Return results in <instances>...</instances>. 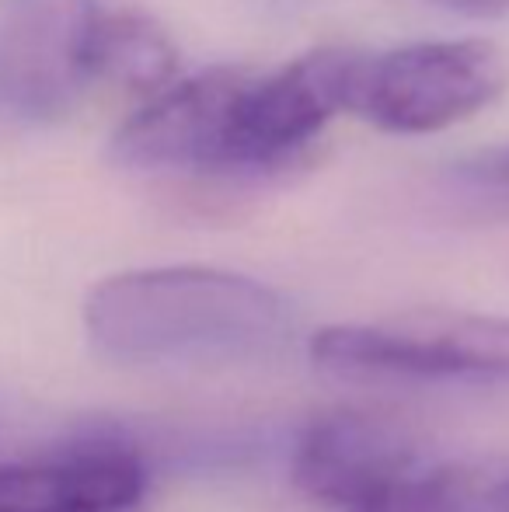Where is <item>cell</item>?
Returning a JSON list of instances; mask_svg holds the SVG:
<instances>
[{"label": "cell", "instance_id": "cell-11", "mask_svg": "<svg viewBox=\"0 0 509 512\" xmlns=\"http://www.w3.org/2000/svg\"><path fill=\"white\" fill-rule=\"evenodd\" d=\"M489 512H509V481L503 488H496V495H492V502H489Z\"/></svg>", "mask_w": 509, "mask_h": 512}, {"label": "cell", "instance_id": "cell-9", "mask_svg": "<svg viewBox=\"0 0 509 512\" xmlns=\"http://www.w3.org/2000/svg\"><path fill=\"white\" fill-rule=\"evenodd\" d=\"M468 499V478L454 467H440V471H415L398 488L353 512H468Z\"/></svg>", "mask_w": 509, "mask_h": 512}, {"label": "cell", "instance_id": "cell-1", "mask_svg": "<svg viewBox=\"0 0 509 512\" xmlns=\"http://www.w3.org/2000/svg\"><path fill=\"white\" fill-rule=\"evenodd\" d=\"M84 328L112 363L217 366L276 352L293 314L283 293L252 276L168 265L102 279L84 300Z\"/></svg>", "mask_w": 509, "mask_h": 512}, {"label": "cell", "instance_id": "cell-8", "mask_svg": "<svg viewBox=\"0 0 509 512\" xmlns=\"http://www.w3.org/2000/svg\"><path fill=\"white\" fill-rule=\"evenodd\" d=\"M436 199L461 223H509V147L454 164L436 182Z\"/></svg>", "mask_w": 509, "mask_h": 512}, {"label": "cell", "instance_id": "cell-3", "mask_svg": "<svg viewBox=\"0 0 509 512\" xmlns=\"http://www.w3.org/2000/svg\"><path fill=\"white\" fill-rule=\"evenodd\" d=\"M503 84L506 63L492 42H415L381 56L356 53L346 112L391 133H436L471 119Z\"/></svg>", "mask_w": 509, "mask_h": 512}, {"label": "cell", "instance_id": "cell-2", "mask_svg": "<svg viewBox=\"0 0 509 512\" xmlns=\"http://www.w3.org/2000/svg\"><path fill=\"white\" fill-rule=\"evenodd\" d=\"M318 370L374 384H509V317L408 310L367 324H332L311 338Z\"/></svg>", "mask_w": 509, "mask_h": 512}, {"label": "cell", "instance_id": "cell-10", "mask_svg": "<svg viewBox=\"0 0 509 512\" xmlns=\"http://www.w3.org/2000/svg\"><path fill=\"white\" fill-rule=\"evenodd\" d=\"M436 4L450 7L457 14H471V18H503V14H509V0H436Z\"/></svg>", "mask_w": 509, "mask_h": 512}, {"label": "cell", "instance_id": "cell-5", "mask_svg": "<svg viewBox=\"0 0 509 512\" xmlns=\"http://www.w3.org/2000/svg\"><path fill=\"white\" fill-rule=\"evenodd\" d=\"M419 446L391 415L332 408L318 415L293 450V485L311 502L360 509L415 474Z\"/></svg>", "mask_w": 509, "mask_h": 512}, {"label": "cell", "instance_id": "cell-7", "mask_svg": "<svg viewBox=\"0 0 509 512\" xmlns=\"http://www.w3.org/2000/svg\"><path fill=\"white\" fill-rule=\"evenodd\" d=\"M178 49L161 25L133 11H105L95 28V81L157 95L175 81Z\"/></svg>", "mask_w": 509, "mask_h": 512}, {"label": "cell", "instance_id": "cell-6", "mask_svg": "<svg viewBox=\"0 0 509 512\" xmlns=\"http://www.w3.org/2000/svg\"><path fill=\"white\" fill-rule=\"evenodd\" d=\"M143 492V453L116 432L0 464V512H133Z\"/></svg>", "mask_w": 509, "mask_h": 512}, {"label": "cell", "instance_id": "cell-4", "mask_svg": "<svg viewBox=\"0 0 509 512\" xmlns=\"http://www.w3.org/2000/svg\"><path fill=\"white\" fill-rule=\"evenodd\" d=\"M98 0H11L0 11V115L56 122L95 81Z\"/></svg>", "mask_w": 509, "mask_h": 512}]
</instances>
